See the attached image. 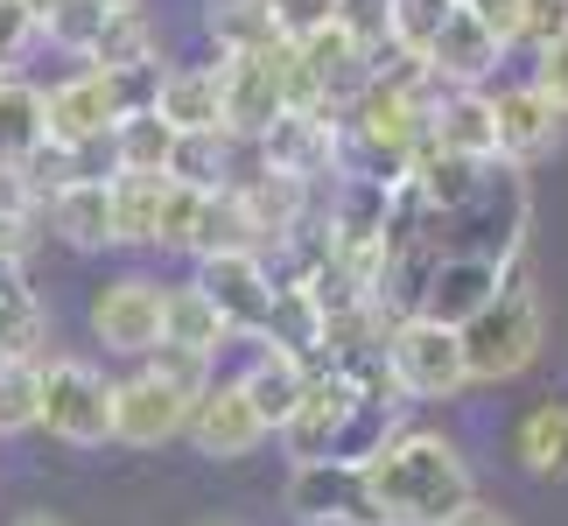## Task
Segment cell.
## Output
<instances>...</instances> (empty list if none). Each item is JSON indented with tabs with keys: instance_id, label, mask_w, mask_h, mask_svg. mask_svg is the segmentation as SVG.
Segmentation results:
<instances>
[{
	"instance_id": "74e56055",
	"label": "cell",
	"mask_w": 568,
	"mask_h": 526,
	"mask_svg": "<svg viewBox=\"0 0 568 526\" xmlns=\"http://www.w3.org/2000/svg\"><path fill=\"white\" fill-rule=\"evenodd\" d=\"M456 8H464L477 29L498 42V50H506V42H519V8H527V0H456Z\"/></svg>"
},
{
	"instance_id": "ac0fdd59",
	"label": "cell",
	"mask_w": 568,
	"mask_h": 526,
	"mask_svg": "<svg viewBox=\"0 0 568 526\" xmlns=\"http://www.w3.org/2000/svg\"><path fill=\"white\" fill-rule=\"evenodd\" d=\"M428 148L435 155H464V162H491V99L443 92L428 105Z\"/></svg>"
},
{
	"instance_id": "44dd1931",
	"label": "cell",
	"mask_w": 568,
	"mask_h": 526,
	"mask_svg": "<svg viewBox=\"0 0 568 526\" xmlns=\"http://www.w3.org/2000/svg\"><path fill=\"white\" fill-rule=\"evenodd\" d=\"M155 21H148L141 8H105V21L92 29V42H84V71H134V63H155Z\"/></svg>"
},
{
	"instance_id": "8fae6325",
	"label": "cell",
	"mask_w": 568,
	"mask_h": 526,
	"mask_svg": "<svg viewBox=\"0 0 568 526\" xmlns=\"http://www.w3.org/2000/svg\"><path fill=\"white\" fill-rule=\"evenodd\" d=\"M211 71H217V99H225V134H232V141H260L281 113H288V99H281V71H274V50H260V57H225V63H211Z\"/></svg>"
},
{
	"instance_id": "d6986e66",
	"label": "cell",
	"mask_w": 568,
	"mask_h": 526,
	"mask_svg": "<svg viewBox=\"0 0 568 526\" xmlns=\"http://www.w3.org/2000/svg\"><path fill=\"white\" fill-rule=\"evenodd\" d=\"M225 323H217V310L204 302V289L196 281H176V289H162V344L155 351H190V358H211L225 351Z\"/></svg>"
},
{
	"instance_id": "ffe728a7",
	"label": "cell",
	"mask_w": 568,
	"mask_h": 526,
	"mask_svg": "<svg viewBox=\"0 0 568 526\" xmlns=\"http://www.w3.org/2000/svg\"><path fill=\"white\" fill-rule=\"evenodd\" d=\"M239 386H246V401H253V414H260V428L274 435V428L295 414L302 386H310V365L288 358V351H267V344H260V358L239 372Z\"/></svg>"
},
{
	"instance_id": "f6af8a7d",
	"label": "cell",
	"mask_w": 568,
	"mask_h": 526,
	"mask_svg": "<svg viewBox=\"0 0 568 526\" xmlns=\"http://www.w3.org/2000/svg\"><path fill=\"white\" fill-rule=\"evenodd\" d=\"M99 8H141V0H99Z\"/></svg>"
},
{
	"instance_id": "30bf717a",
	"label": "cell",
	"mask_w": 568,
	"mask_h": 526,
	"mask_svg": "<svg viewBox=\"0 0 568 526\" xmlns=\"http://www.w3.org/2000/svg\"><path fill=\"white\" fill-rule=\"evenodd\" d=\"M253 155H260V169L295 175V183L316 190V175H331L337 155H344V127L331 113H281L267 134L253 141Z\"/></svg>"
},
{
	"instance_id": "f1b7e54d",
	"label": "cell",
	"mask_w": 568,
	"mask_h": 526,
	"mask_svg": "<svg viewBox=\"0 0 568 526\" xmlns=\"http://www.w3.org/2000/svg\"><path fill=\"white\" fill-rule=\"evenodd\" d=\"M169 155H176V134L155 113H126L113 127V169L126 175H169Z\"/></svg>"
},
{
	"instance_id": "9a60e30c",
	"label": "cell",
	"mask_w": 568,
	"mask_h": 526,
	"mask_svg": "<svg viewBox=\"0 0 568 526\" xmlns=\"http://www.w3.org/2000/svg\"><path fill=\"white\" fill-rule=\"evenodd\" d=\"M491 99V162H534L540 148L555 141V127H561V113L548 99L534 92V84H498V92H485Z\"/></svg>"
},
{
	"instance_id": "e575fe53",
	"label": "cell",
	"mask_w": 568,
	"mask_h": 526,
	"mask_svg": "<svg viewBox=\"0 0 568 526\" xmlns=\"http://www.w3.org/2000/svg\"><path fill=\"white\" fill-rule=\"evenodd\" d=\"M36 428V365H8L0 358V435Z\"/></svg>"
},
{
	"instance_id": "83f0119b",
	"label": "cell",
	"mask_w": 568,
	"mask_h": 526,
	"mask_svg": "<svg viewBox=\"0 0 568 526\" xmlns=\"http://www.w3.org/2000/svg\"><path fill=\"white\" fill-rule=\"evenodd\" d=\"M42 148V92L36 84H0V169H21Z\"/></svg>"
},
{
	"instance_id": "d590c367",
	"label": "cell",
	"mask_w": 568,
	"mask_h": 526,
	"mask_svg": "<svg viewBox=\"0 0 568 526\" xmlns=\"http://www.w3.org/2000/svg\"><path fill=\"white\" fill-rule=\"evenodd\" d=\"M267 14H274L281 42H310L337 21V0H267Z\"/></svg>"
},
{
	"instance_id": "6da1fadb",
	"label": "cell",
	"mask_w": 568,
	"mask_h": 526,
	"mask_svg": "<svg viewBox=\"0 0 568 526\" xmlns=\"http://www.w3.org/2000/svg\"><path fill=\"white\" fill-rule=\"evenodd\" d=\"M365 498H373L379 526H449L477 498L470 464L449 435H386L373 464H358Z\"/></svg>"
},
{
	"instance_id": "836d02e7",
	"label": "cell",
	"mask_w": 568,
	"mask_h": 526,
	"mask_svg": "<svg viewBox=\"0 0 568 526\" xmlns=\"http://www.w3.org/2000/svg\"><path fill=\"white\" fill-rule=\"evenodd\" d=\"M196 211H204V190L162 183V204H155V246H162V253H190V239H196Z\"/></svg>"
},
{
	"instance_id": "2e32d148",
	"label": "cell",
	"mask_w": 568,
	"mask_h": 526,
	"mask_svg": "<svg viewBox=\"0 0 568 526\" xmlns=\"http://www.w3.org/2000/svg\"><path fill=\"white\" fill-rule=\"evenodd\" d=\"M169 134H225V99H217V71L211 63H176L162 71V92L148 105Z\"/></svg>"
},
{
	"instance_id": "9c48e42d",
	"label": "cell",
	"mask_w": 568,
	"mask_h": 526,
	"mask_svg": "<svg viewBox=\"0 0 568 526\" xmlns=\"http://www.w3.org/2000/svg\"><path fill=\"white\" fill-rule=\"evenodd\" d=\"M498 289H506V267H491V260H477V253H435L414 316H422V323H443V331H464V323L485 310Z\"/></svg>"
},
{
	"instance_id": "4fadbf2b",
	"label": "cell",
	"mask_w": 568,
	"mask_h": 526,
	"mask_svg": "<svg viewBox=\"0 0 568 526\" xmlns=\"http://www.w3.org/2000/svg\"><path fill=\"white\" fill-rule=\"evenodd\" d=\"M183 422H190V393L155 380L148 365L134 372V380L113 386V443L155 449V443H169V435H183Z\"/></svg>"
},
{
	"instance_id": "484cf974",
	"label": "cell",
	"mask_w": 568,
	"mask_h": 526,
	"mask_svg": "<svg viewBox=\"0 0 568 526\" xmlns=\"http://www.w3.org/2000/svg\"><path fill=\"white\" fill-rule=\"evenodd\" d=\"M190 253H196V260H217V253H253V260H260V232H253V218H246V204H239L232 190H211V196H204Z\"/></svg>"
},
{
	"instance_id": "8d00e7d4",
	"label": "cell",
	"mask_w": 568,
	"mask_h": 526,
	"mask_svg": "<svg viewBox=\"0 0 568 526\" xmlns=\"http://www.w3.org/2000/svg\"><path fill=\"white\" fill-rule=\"evenodd\" d=\"M561 36H568V0H527V8H519V42L548 50Z\"/></svg>"
},
{
	"instance_id": "1f68e13d",
	"label": "cell",
	"mask_w": 568,
	"mask_h": 526,
	"mask_svg": "<svg viewBox=\"0 0 568 526\" xmlns=\"http://www.w3.org/2000/svg\"><path fill=\"white\" fill-rule=\"evenodd\" d=\"M42 344H50V316H42L36 295L0 302V358L8 365H42Z\"/></svg>"
},
{
	"instance_id": "ee69618b",
	"label": "cell",
	"mask_w": 568,
	"mask_h": 526,
	"mask_svg": "<svg viewBox=\"0 0 568 526\" xmlns=\"http://www.w3.org/2000/svg\"><path fill=\"white\" fill-rule=\"evenodd\" d=\"M14 526H63L57 513H29V519H14Z\"/></svg>"
},
{
	"instance_id": "f35d334b",
	"label": "cell",
	"mask_w": 568,
	"mask_h": 526,
	"mask_svg": "<svg viewBox=\"0 0 568 526\" xmlns=\"http://www.w3.org/2000/svg\"><path fill=\"white\" fill-rule=\"evenodd\" d=\"M527 84L555 105V113H568V36L540 50V63H534V78H527Z\"/></svg>"
},
{
	"instance_id": "d4e9b609",
	"label": "cell",
	"mask_w": 568,
	"mask_h": 526,
	"mask_svg": "<svg viewBox=\"0 0 568 526\" xmlns=\"http://www.w3.org/2000/svg\"><path fill=\"white\" fill-rule=\"evenodd\" d=\"M513 456H519V471H534V477H568V401L527 407V422L513 435Z\"/></svg>"
},
{
	"instance_id": "ba28073f",
	"label": "cell",
	"mask_w": 568,
	"mask_h": 526,
	"mask_svg": "<svg viewBox=\"0 0 568 526\" xmlns=\"http://www.w3.org/2000/svg\"><path fill=\"white\" fill-rule=\"evenodd\" d=\"M196 289H204V302L217 310L225 331H239V337H260V331H267V310H274V267H267V260L217 253V260H204Z\"/></svg>"
},
{
	"instance_id": "7c38bea8",
	"label": "cell",
	"mask_w": 568,
	"mask_h": 526,
	"mask_svg": "<svg viewBox=\"0 0 568 526\" xmlns=\"http://www.w3.org/2000/svg\"><path fill=\"white\" fill-rule=\"evenodd\" d=\"M183 435H190L204 456H217V464L253 456L260 443H267V428H260V414H253V401H246V386H239V380H211L204 393H196Z\"/></svg>"
},
{
	"instance_id": "d6a6232c",
	"label": "cell",
	"mask_w": 568,
	"mask_h": 526,
	"mask_svg": "<svg viewBox=\"0 0 568 526\" xmlns=\"http://www.w3.org/2000/svg\"><path fill=\"white\" fill-rule=\"evenodd\" d=\"M386 435H393V414L358 401V414L337 428V443H331V456H323V464H352V471H358V464H373V456L386 449Z\"/></svg>"
},
{
	"instance_id": "60d3db41",
	"label": "cell",
	"mask_w": 568,
	"mask_h": 526,
	"mask_svg": "<svg viewBox=\"0 0 568 526\" xmlns=\"http://www.w3.org/2000/svg\"><path fill=\"white\" fill-rule=\"evenodd\" d=\"M29 246H36V218H0V260H29Z\"/></svg>"
},
{
	"instance_id": "4dcf8cb0",
	"label": "cell",
	"mask_w": 568,
	"mask_h": 526,
	"mask_svg": "<svg viewBox=\"0 0 568 526\" xmlns=\"http://www.w3.org/2000/svg\"><path fill=\"white\" fill-rule=\"evenodd\" d=\"M449 14H456V0H386V50H400V57L422 63Z\"/></svg>"
},
{
	"instance_id": "5bb4252c",
	"label": "cell",
	"mask_w": 568,
	"mask_h": 526,
	"mask_svg": "<svg viewBox=\"0 0 568 526\" xmlns=\"http://www.w3.org/2000/svg\"><path fill=\"white\" fill-rule=\"evenodd\" d=\"M358 414V393L337 380L331 365L323 372H310V386H302V401H295V414L281 422V443H288V456L295 464H323L331 456V443H337V428Z\"/></svg>"
},
{
	"instance_id": "277c9868",
	"label": "cell",
	"mask_w": 568,
	"mask_h": 526,
	"mask_svg": "<svg viewBox=\"0 0 568 526\" xmlns=\"http://www.w3.org/2000/svg\"><path fill=\"white\" fill-rule=\"evenodd\" d=\"M386 365H393L400 401H456V393L470 386L456 331L422 323V316H407V323H393V331H386Z\"/></svg>"
},
{
	"instance_id": "e0dca14e",
	"label": "cell",
	"mask_w": 568,
	"mask_h": 526,
	"mask_svg": "<svg viewBox=\"0 0 568 526\" xmlns=\"http://www.w3.org/2000/svg\"><path fill=\"white\" fill-rule=\"evenodd\" d=\"M491 63H498V42L477 29V21L456 8L449 21H443V36L428 42V57H422V71L443 84V92H477V84L491 78Z\"/></svg>"
},
{
	"instance_id": "52a82bcc",
	"label": "cell",
	"mask_w": 568,
	"mask_h": 526,
	"mask_svg": "<svg viewBox=\"0 0 568 526\" xmlns=\"http://www.w3.org/2000/svg\"><path fill=\"white\" fill-rule=\"evenodd\" d=\"M281 506L302 526H379L373 498H365V477L352 464H295Z\"/></svg>"
},
{
	"instance_id": "7bdbcfd3",
	"label": "cell",
	"mask_w": 568,
	"mask_h": 526,
	"mask_svg": "<svg viewBox=\"0 0 568 526\" xmlns=\"http://www.w3.org/2000/svg\"><path fill=\"white\" fill-rule=\"evenodd\" d=\"M21 295H29V274L14 260H0V302H21Z\"/></svg>"
},
{
	"instance_id": "f546056e",
	"label": "cell",
	"mask_w": 568,
	"mask_h": 526,
	"mask_svg": "<svg viewBox=\"0 0 568 526\" xmlns=\"http://www.w3.org/2000/svg\"><path fill=\"white\" fill-rule=\"evenodd\" d=\"M232 175V134H176V155H169V183L183 190H225Z\"/></svg>"
},
{
	"instance_id": "ab89813d",
	"label": "cell",
	"mask_w": 568,
	"mask_h": 526,
	"mask_svg": "<svg viewBox=\"0 0 568 526\" xmlns=\"http://www.w3.org/2000/svg\"><path fill=\"white\" fill-rule=\"evenodd\" d=\"M29 36H36V21H29V8L21 0H0V71L29 50Z\"/></svg>"
},
{
	"instance_id": "3957f363",
	"label": "cell",
	"mask_w": 568,
	"mask_h": 526,
	"mask_svg": "<svg viewBox=\"0 0 568 526\" xmlns=\"http://www.w3.org/2000/svg\"><path fill=\"white\" fill-rule=\"evenodd\" d=\"M36 428H50L57 443H78V449L113 443V386H105V372L84 358H42L36 365Z\"/></svg>"
},
{
	"instance_id": "7402d4cb",
	"label": "cell",
	"mask_w": 568,
	"mask_h": 526,
	"mask_svg": "<svg viewBox=\"0 0 568 526\" xmlns=\"http://www.w3.org/2000/svg\"><path fill=\"white\" fill-rule=\"evenodd\" d=\"M42 218H50V232L63 239V246H78V253L113 246V204H105V183H71V190H57L50 204H42Z\"/></svg>"
},
{
	"instance_id": "b9f144b4",
	"label": "cell",
	"mask_w": 568,
	"mask_h": 526,
	"mask_svg": "<svg viewBox=\"0 0 568 526\" xmlns=\"http://www.w3.org/2000/svg\"><path fill=\"white\" fill-rule=\"evenodd\" d=\"M449 526H513V513H506V506H491V498H470V506L456 513Z\"/></svg>"
},
{
	"instance_id": "603a6c76",
	"label": "cell",
	"mask_w": 568,
	"mask_h": 526,
	"mask_svg": "<svg viewBox=\"0 0 568 526\" xmlns=\"http://www.w3.org/2000/svg\"><path fill=\"white\" fill-rule=\"evenodd\" d=\"M267 351H288V358H323V310L310 302L302 281H274V310H267V331H260Z\"/></svg>"
},
{
	"instance_id": "cb8c5ba5",
	"label": "cell",
	"mask_w": 568,
	"mask_h": 526,
	"mask_svg": "<svg viewBox=\"0 0 568 526\" xmlns=\"http://www.w3.org/2000/svg\"><path fill=\"white\" fill-rule=\"evenodd\" d=\"M169 175H105V204H113V246H155V204Z\"/></svg>"
},
{
	"instance_id": "7a4b0ae2",
	"label": "cell",
	"mask_w": 568,
	"mask_h": 526,
	"mask_svg": "<svg viewBox=\"0 0 568 526\" xmlns=\"http://www.w3.org/2000/svg\"><path fill=\"white\" fill-rule=\"evenodd\" d=\"M540 337H548V323H540V295L527 289V281H506V289L456 331V344H464V372L470 380H491V386L519 380V372L540 358Z\"/></svg>"
},
{
	"instance_id": "4316f807",
	"label": "cell",
	"mask_w": 568,
	"mask_h": 526,
	"mask_svg": "<svg viewBox=\"0 0 568 526\" xmlns=\"http://www.w3.org/2000/svg\"><path fill=\"white\" fill-rule=\"evenodd\" d=\"M204 21H211V42L225 57H260V50H274V42H281L267 0H211Z\"/></svg>"
},
{
	"instance_id": "bcb514c9",
	"label": "cell",
	"mask_w": 568,
	"mask_h": 526,
	"mask_svg": "<svg viewBox=\"0 0 568 526\" xmlns=\"http://www.w3.org/2000/svg\"><path fill=\"white\" fill-rule=\"evenodd\" d=\"M0 84H8V71H0Z\"/></svg>"
},
{
	"instance_id": "8992f818",
	"label": "cell",
	"mask_w": 568,
	"mask_h": 526,
	"mask_svg": "<svg viewBox=\"0 0 568 526\" xmlns=\"http://www.w3.org/2000/svg\"><path fill=\"white\" fill-rule=\"evenodd\" d=\"M113 127H120V99L99 71H71L63 84L42 92V141L50 148H71L78 155L92 141H113Z\"/></svg>"
},
{
	"instance_id": "5b68a950",
	"label": "cell",
	"mask_w": 568,
	"mask_h": 526,
	"mask_svg": "<svg viewBox=\"0 0 568 526\" xmlns=\"http://www.w3.org/2000/svg\"><path fill=\"white\" fill-rule=\"evenodd\" d=\"M92 337L120 358H148L162 344V281L155 274H120L92 295Z\"/></svg>"
}]
</instances>
